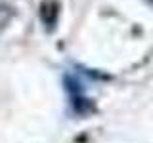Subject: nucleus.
<instances>
[{"instance_id": "1", "label": "nucleus", "mask_w": 153, "mask_h": 143, "mask_svg": "<svg viewBox=\"0 0 153 143\" xmlns=\"http://www.w3.org/2000/svg\"><path fill=\"white\" fill-rule=\"evenodd\" d=\"M40 19L44 21V25L48 29L54 27L56 19H57V4L56 2H44L40 6Z\"/></svg>"}]
</instances>
